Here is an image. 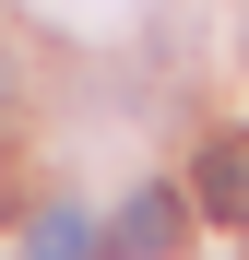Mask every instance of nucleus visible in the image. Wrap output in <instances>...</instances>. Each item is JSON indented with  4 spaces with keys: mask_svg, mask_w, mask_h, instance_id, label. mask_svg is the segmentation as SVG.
I'll list each match as a JSON object with an SVG mask.
<instances>
[{
    "mask_svg": "<svg viewBox=\"0 0 249 260\" xmlns=\"http://www.w3.org/2000/svg\"><path fill=\"white\" fill-rule=\"evenodd\" d=\"M107 248L119 260H166V248H178V189H131V213L107 225Z\"/></svg>",
    "mask_w": 249,
    "mask_h": 260,
    "instance_id": "f257e3e1",
    "label": "nucleus"
},
{
    "mask_svg": "<svg viewBox=\"0 0 249 260\" xmlns=\"http://www.w3.org/2000/svg\"><path fill=\"white\" fill-rule=\"evenodd\" d=\"M190 201H202V213H226V225H249V142H202Z\"/></svg>",
    "mask_w": 249,
    "mask_h": 260,
    "instance_id": "f03ea898",
    "label": "nucleus"
},
{
    "mask_svg": "<svg viewBox=\"0 0 249 260\" xmlns=\"http://www.w3.org/2000/svg\"><path fill=\"white\" fill-rule=\"evenodd\" d=\"M24 260H107V237H95L83 201H48V213L24 225Z\"/></svg>",
    "mask_w": 249,
    "mask_h": 260,
    "instance_id": "7ed1b4c3",
    "label": "nucleus"
}]
</instances>
